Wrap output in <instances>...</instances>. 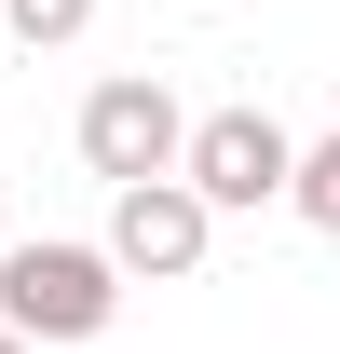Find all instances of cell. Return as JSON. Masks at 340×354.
<instances>
[{
    "mask_svg": "<svg viewBox=\"0 0 340 354\" xmlns=\"http://www.w3.org/2000/svg\"><path fill=\"white\" fill-rule=\"evenodd\" d=\"M286 205H299L313 232H340V123L313 136V150H299V191H286Z\"/></svg>",
    "mask_w": 340,
    "mask_h": 354,
    "instance_id": "cell-6",
    "label": "cell"
},
{
    "mask_svg": "<svg viewBox=\"0 0 340 354\" xmlns=\"http://www.w3.org/2000/svg\"><path fill=\"white\" fill-rule=\"evenodd\" d=\"M0 245H14V177H0Z\"/></svg>",
    "mask_w": 340,
    "mask_h": 354,
    "instance_id": "cell-7",
    "label": "cell"
},
{
    "mask_svg": "<svg viewBox=\"0 0 340 354\" xmlns=\"http://www.w3.org/2000/svg\"><path fill=\"white\" fill-rule=\"evenodd\" d=\"M0 354H28V341H14V327H0Z\"/></svg>",
    "mask_w": 340,
    "mask_h": 354,
    "instance_id": "cell-8",
    "label": "cell"
},
{
    "mask_svg": "<svg viewBox=\"0 0 340 354\" xmlns=\"http://www.w3.org/2000/svg\"><path fill=\"white\" fill-rule=\"evenodd\" d=\"M82 28H95V0H0V41H28V55L82 41Z\"/></svg>",
    "mask_w": 340,
    "mask_h": 354,
    "instance_id": "cell-5",
    "label": "cell"
},
{
    "mask_svg": "<svg viewBox=\"0 0 340 354\" xmlns=\"http://www.w3.org/2000/svg\"><path fill=\"white\" fill-rule=\"evenodd\" d=\"M123 313V259L109 245H68V232H14L0 245V327L41 354V341H109Z\"/></svg>",
    "mask_w": 340,
    "mask_h": 354,
    "instance_id": "cell-1",
    "label": "cell"
},
{
    "mask_svg": "<svg viewBox=\"0 0 340 354\" xmlns=\"http://www.w3.org/2000/svg\"><path fill=\"white\" fill-rule=\"evenodd\" d=\"M95 245L123 259V286H177V272H205L218 205L191 191V177H150V191H109V232H95Z\"/></svg>",
    "mask_w": 340,
    "mask_h": 354,
    "instance_id": "cell-4",
    "label": "cell"
},
{
    "mask_svg": "<svg viewBox=\"0 0 340 354\" xmlns=\"http://www.w3.org/2000/svg\"><path fill=\"white\" fill-rule=\"evenodd\" d=\"M82 164L109 177V191H150V177L191 164V109H177L164 68H123V82H95V95H82Z\"/></svg>",
    "mask_w": 340,
    "mask_h": 354,
    "instance_id": "cell-2",
    "label": "cell"
},
{
    "mask_svg": "<svg viewBox=\"0 0 340 354\" xmlns=\"http://www.w3.org/2000/svg\"><path fill=\"white\" fill-rule=\"evenodd\" d=\"M191 191H205L218 218H258V205H286L299 191V136L272 123V109H191Z\"/></svg>",
    "mask_w": 340,
    "mask_h": 354,
    "instance_id": "cell-3",
    "label": "cell"
}]
</instances>
